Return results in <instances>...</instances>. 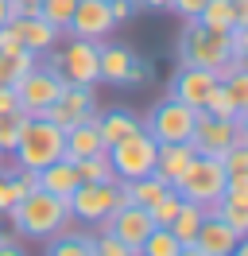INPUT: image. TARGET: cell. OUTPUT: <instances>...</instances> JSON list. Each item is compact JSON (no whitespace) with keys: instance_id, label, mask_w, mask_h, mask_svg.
Masks as SVG:
<instances>
[{"instance_id":"cell-18","label":"cell","mask_w":248,"mask_h":256,"mask_svg":"<svg viewBox=\"0 0 248 256\" xmlns=\"http://www.w3.org/2000/svg\"><path fill=\"white\" fill-rule=\"evenodd\" d=\"M93 152H105V140H101V132H97V116H90V120H82V124L66 128V140H62V160H86V156H93Z\"/></svg>"},{"instance_id":"cell-47","label":"cell","mask_w":248,"mask_h":256,"mask_svg":"<svg viewBox=\"0 0 248 256\" xmlns=\"http://www.w3.org/2000/svg\"><path fill=\"white\" fill-rule=\"evenodd\" d=\"M178 256H202V252L194 248V244H182V252H178Z\"/></svg>"},{"instance_id":"cell-2","label":"cell","mask_w":248,"mask_h":256,"mask_svg":"<svg viewBox=\"0 0 248 256\" xmlns=\"http://www.w3.org/2000/svg\"><path fill=\"white\" fill-rule=\"evenodd\" d=\"M62 140L66 132L58 124H50L46 116H28V124L16 140L12 156H16V167H28V171H43L46 163L62 160Z\"/></svg>"},{"instance_id":"cell-28","label":"cell","mask_w":248,"mask_h":256,"mask_svg":"<svg viewBox=\"0 0 248 256\" xmlns=\"http://www.w3.org/2000/svg\"><path fill=\"white\" fill-rule=\"evenodd\" d=\"M46 256H93V237H86V233H62L58 237L54 233Z\"/></svg>"},{"instance_id":"cell-14","label":"cell","mask_w":248,"mask_h":256,"mask_svg":"<svg viewBox=\"0 0 248 256\" xmlns=\"http://www.w3.org/2000/svg\"><path fill=\"white\" fill-rule=\"evenodd\" d=\"M112 28H116V24H112V12H108V0H78L66 32L78 35V39H93V43H101V39L112 35Z\"/></svg>"},{"instance_id":"cell-20","label":"cell","mask_w":248,"mask_h":256,"mask_svg":"<svg viewBox=\"0 0 248 256\" xmlns=\"http://www.w3.org/2000/svg\"><path fill=\"white\" fill-rule=\"evenodd\" d=\"M78 182H82V178H78V167L70 160H54V163H46L43 171H39V190L58 194V198H70Z\"/></svg>"},{"instance_id":"cell-32","label":"cell","mask_w":248,"mask_h":256,"mask_svg":"<svg viewBox=\"0 0 248 256\" xmlns=\"http://www.w3.org/2000/svg\"><path fill=\"white\" fill-rule=\"evenodd\" d=\"M210 214H214V218H221V222L229 225V229H232L240 240L248 237V206H225V202H217Z\"/></svg>"},{"instance_id":"cell-35","label":"cell","mask_w":248,"mask_h":256,"mask_svg":"<svg viewBox=\"0 0 248 256\" xmlns=\"http://www.w3.org/2000/svg\"><path fill=\"white\" fill-rule=\"evenodd\" d=\"M221 202L225 206H248V175H225Z\"/></svg>"},{"instance_id":"cell-13","label":"cell","mask_w":248,"mask_h":256,"mask_svg":"<svg viewBox=\"0 0 248 256\" xmlns=\"http://www.w3.org/2000/svg\"><path fill=\"white\" fill-rule=\"evenodd\" d=\"M221 82V74L217 70H206V66H186L182 62V70L174 74V82H170V97L174 101H182L186 109H198L202 112V105H206V97L214 94V86Z\"/></svg>"},{"instance_id":"cell-1","label":"cell","mask_w":248,"mask_h":256,"mask_svg":"<svg viewBox=\"0 0 248 256\" xmlns=\"http://www.w3.org/2000/svg\"><path fill=\"white\" fill-rule=\"evenodd\" d=\"M8 218H12L20 237L46 240V237H54V233H62L70 225V206H66V198H58V194L31 190L8 210Z\"/></svg>"},{"instance_id":"cell-37","label":"cell","mask_w":248,"mask_h":256,"mask_svg":"<svg viewBox=\"0 0 248 256\" xmlns=\"http://www.w3.org/2000/svg\"><path fill=\"white\" fill-rule=\"evenodd\" d=\"M225 47H229V62H240L244 66V54H248V28H232L225 35Z\"/></svg>"},{"instance_id":"cell-3","label":"cell","mask_w":248,"mask_h":256,"mask_svg":"<svg viewBox=\"0 0 248 256\" xmlns=\"http://www.w3.org/2000/svg\"><path fill=\"white\" fill-rule=\"evenodd\" d=\"M178 198L186 202H198L206 214L221 202V190H225V167H221V156H194L190 167L170 182Z\"/></svg>"},{"instance_id":"cell-15","label":"cell","mask_w":248,"mask_h":256,"mask_svg":"<svg viewBox=\"0 0 248 256\" xmlns=\"http://www.w3.org/2000/svg\"><path fill=\"white\" fill-rule=\"evenodd\" d=\"M101 229H108V233H112V237H120L132 252H140V244H144V237L155 229V222H152V214H148L144 206H132V202H128V206H116V210H112Z\"/></svg>"},{"instance_id":"cell-31","label":"cell","mask_w":248,"mask_h":256,"mask_svg":"<svg viewBox=\"0 0 248 256\" xmlns=\"http://www.w3.org/2000/svg\"><path fill=\"white\" fill-rule=\"evenodd\" d=\"M74 4L78 0H43V4H39V16H43L50 28L66 32V28H70V16H74Z\"/></svg>"},{"instance_id":"cell-34","label":"cell","mask_w":248,"mask_h":256,"mask_svg":"<svg viewBox=\"0 0 248 256\" xmlns=\"http://www.w3.org/2000/svg\"><path fill=\"white\" fill-rule=\"evenodd\" d=\"M221 167L225 175H248V144H229L221 152Z\"/></svg>"},{"instance_id":"cell-7","label":"cell","mask_w":248,"mask_h":256,"mask_svg":"<svg viewBox=\"0 0 248 256\" xmlns=\"http://www.w3.org/2000/svg\"><path fill=\"white\" fill-rule=\"evenodd\" d=\"M248 112H240L236 120H221V116H210V112H198L194 120V132H190V144L198 156H221L229 144H248Z\"/></svg>"},{"instance_id":"cell-11","label":"cell","mask_w":248,"mask_h":256,"mask_svg":"<svg viewBox=\"0 0 248 256\" xmlns=\"http://www.w3.org/2000/svg\"><path fill=\"white\" fill-rule=\"evenodd\" d=\"M97 70H101V82H108V86H140L148 78V66L136 58V50L116 47V43L97 47Z\"/></svg>"},{"instance_id":"cell-43","label":"cell","mask_w":248,"mask_h":256,"mask_svg":"<svg viewBox=\"0 0 248 256\" xmlns=\"http://www.w3.org/2000/svg\"><path fill=\"white\" fill-rule=\"evenodd\" d=\"M8 109H20V101H16V86H0V112Z\"/></svg>"},{"instance_id":"cell-17","label":"cell","mask_w":248,"mask_h":256,"mask_svg":"<svg viewBox=\"0 0 248 256\" xmlns=\"http://www.w3.org/2000/svg\"><path fill=\"white\" fill-rule=\"evenodd\" d=\"M236 244H240V237H236L221 218H214V214H206V218H202L198 237H194V248H198L202 256H229Z\"/></svg>"},{"instance_id":"cell-6","label":"cell","mask_w":248,"mask_h":256,"mask_svg":"<svg viewBox=\"0 0 248 256\" xmlns=\"http://www.w3.org/2000/svg\"><path fill=\"white\" fill-rule=\"evenodd\" d=\"M105 156H108V163H112V175L120 178V182H132V178L152 175V167H155V140L144 132V128H136L132 136L108 144Z\"/></svg>"},{"instance_id":"cell-21","label":"cell","mask_w":248,"mask_h":256,"mask_svg":"<svg viewBox=\"0 0 248 256\" xmlns=\"http://www.w3.org/2000/svg\"><path fill=\"white\" fill-rule=\"evenodd\" d=\"M194 20H198L206 32L229 35L232 28H236V8H232V0H206V4H202V12Z\"/></svg>"},{"instance_id":"cell-5","label":"cell","mask_w":248,"mask_h":256,"mask_svg":"<svg viewBox=\"0 0 248 256\" xmlns=\"http://www.w3.org/2000/svg\"><path fill=\"white\" fill-rule=\"evenodd\" d=\"M178 58H182L186 66H206V70H217V74H225L232 66L229 62V47H225V35L206 32L198 20H186L182 43H178Z\"/></svg>"},{"instance_id":"cell-10","label":"cell","mask_w":248,"mask_h":256,"mask_svg":"<svg viewBox=\"0 0 248 256\" xmlns=\"http://www.w3.org/2000/svg\"><path fill=\"white\" fill-rule=\"evenodd\" d=\"M66 206H70V218L101 229L105 218L116 210V182H78L74 194L66 198Z\"/></svg>"},{"instance_id":"cell-23","label":"cell","mask_w":248,"mask_h":256,"mask_svg":"<svg viewBox=\"0 0 248 256\" xmlns=\"http://www.w3.org/2000/svg\"><path fill=\"white\" fill-rule=\"evenodd\" d=\"M124 190H128V202L132 206H144V210H152L163 194L170 190L167 182L159 175H144V178H132V182H124Z\"/></svg>"},{"instance_id":"cell-16","label":"cell","mask_w":248,"mask_h":256,"mask_svg":"<svg viewBox=\"0 0 248 256\" xmlns=\"http://www.w3.org/2000/svg\"><path fill=\"white\" fill-rule=\"evenodd\" d=\"M12 32L20 35V43L31 50V54H50V47H58V28H50L43 16H16L8 20Z\"/></svg>"},{"instance_id":"cell-44","label":"cell","mask_w":248,"mask_h":256,"mask_svg":"<svg viewBox=\"0 0 248 256\" xmlns=\"http://www.w3.org/2000/svg\"><path fill=\"white\" fill-rule=\"evenodd\" d=\"M0 256H24V248H20L12 237H4V233H0Z\"/></svg>"},{"instance_id":"cell-26","label":"cell","mask_w":248,"mask_h":256,"mask_svg":"<svg viewBox=\"0 0 248 256\" xmlns=\"http://www.w3.org/2000/svg\"><path fill=\"white\" fill-rule=\"evenodd\" d=\"M182 252V244H178V237L170 233L167 225H155L152 233L144 237V244H140L136 256H178Z\"/></svg>"},{"instance_id":"cell-19","label":"cell","mask_w":248,"mask_h":256,"mask_svg":"<svg viewBox=\"0 0 248 256\" xmlns=\"http://www.w3.org/2000/svg\"><path fill=\"white\" fill-rule=\"evenodd\" d=\"M194 156H198V152H194L190 140H182V144H155V167H152V175H159L170 186V182L190 167Z\"/></svg>"},{"instance_id":"cell-40","label":"cell","mask_w":248,"mask_h":256,"mask_svg":"<svg viewBox=\"0 0 248 256\" xmlns=\"http://www.w3.org/2000/svg\"><path fill=\"white\" fill-rule=\"evenodd\" d=\"M16 186H20V194H31L39 190V171H28V167H16Z\"/></svg>"},{"instance_id":"cell-30","label":"cell","mask_w":248,"mask_h":256,"mask_svg":"<svg viewBox=\"0 0 248 256\" xmlns=\"http://www.w3.org/2000/svg\"><path fill=\"white\" fill-rule=\"evenodd\" d=\"M202 112H210V116H221V120H236L240 112H248V109H236V101L229 97V90L217 82L214 86V94L206 97V105H202Z\"/></svg>"},{"instance_id":"cell-8","label":"cell","mask_w":248,"mask_h":256,"mask_svg":"<svg viewBox=\"0 0 248 256\" xmlns=\"http://www.w3.org/2000/svg\"><path fill=\"white\" fill-rule=\"evenodd\" d=\"M194 120H198V109H186L182 101L163 97V101L148 112L144 132L152 136L155 144H182V140H190V132H194Z\"/></svg>"},{"instance_id":"cell-12","label":"cell","mask_w":248,"mask_h":256,"mask_svg":"<svg viewBox=\"0 0 248 256\" xmlns=\"http://www.w3.org/2000/svg\"><path fill=\"white\" fill-rule=\"evenodd\" d=\"M43 116L50 120V124H58L62 132L74 128V124H82V120H90V116H97L93 90H86V86H66V90L58 94V101H54Z\"/></svg>"},{"instance_id":"cell-41","label":"cell","mask_w":248,"mask_h":256,"mask_svg":"<svg viewBox=\"0 0 248 256\" xmlns=\"http://www.w3.org/2000/svg\"><path fill=\"white\" fill-rule=\"evenodd\" d=\"M202 4H206V0H170L167 12H178L182 20H194V16L202 12Z\"/></svg>"},{"instance_id":"cell-45","label":"cell","mask_w":248,"mask_h":256,"mask_svg":"<svg viewBox=\"0 0 248 256\" xmlns=\"http://www.w3.org/2000/svg\"><path fill=\"white\" fill-rule=\"evenodd\" d=\"M136 8H152V12H167L170 0H136Z\"/></svg>"},{"instance_id":"cell-42","label":"cell","mask_w":248,"mask_h":256,"mask_svg":"<svg viewBox=\"0 0 248 256\" xmlns=\"http://www.w3.org/2000/svg\"><path fill=\"white\" fill-rule=\"evenodd\" d=\"M24 43H20V35L12 32V24H4L0 28V50H20Z\"/></svg>"},{"instance_id":"cell-4","label":"cell","mask_w":248,"mask_h":256,"mask_svg":"<svg viewBox=\"0 0 248 256\" xmlns=\"http://www.w3.org/2000/svg\"><path fill=\"white\" fill-rule=\"evenodd\" d=\"M97 47L101 43H93V39H70L66 47H50L54 50V58H50V70H58V78L66 86H86L93 90L97 82H101V70H97Z\"/></svg>"},{"instance_id":"cell-9","label":"cell","mask_w":248,"mask_h":256,"mask_svg":"<svg viewBox=\"0 0 248 256\" xmlns=\"http://www.w3.org/2000/svg\"><path fill=\"white\" fill-rule=\"evenodd\" d=\"M62 90H66V82L58 78V70L35 62L24 78L16 82V101H20V109L28 112V116H43V112L58 101Z\"/></svg>"},{"instance_id":"cell-39","label":"cell","mask_w":248,"mask_h":256,"mask_svg":"<svg viewBox=\"0 0 248 256\" xmlns=\"http://www.w3.org/2000/svg\"><path fill=\"white\" fill-rule=\"evenodd\" d=\"M108 12H112V24H128L136 16V0H108Z\"/></svg>"},{"instance_id":"cell-38","label":"cell","mask_w":248,"mask_h":256,"mask_svg":"<svg viewBox=\"0 0 248 256\" xmlns=\"http://www.w3.org/2000/svg\"><path fill=\"white\" fill-rule=\"evenodd\" d=\"M20 198H24V194H20V186H16V178L12 175H0V214H8Z\"/></svg>"},{"instance_id":"cell-27","label":"cell","mask_w":248,"mask_h":256,"mask_svg":"<svg viewBox=\"0 0 248 256\" xmlns=\"http://www.w3.org/2000/svg\"><path fill=\"white\" fill-rule=\"evenodd\" d=\"M78 178L82 182H116V175H112V163H108L105 152H93V156H86V160H78Z\"/></svg>"},{"instance_id":"cell-36","label":"cell","mask_w":248,"mask_h":256,"mask_svg":"<svg viewBox=\"0 0 248 256\" xmlns=\"http://www.w3.org/2000/svg\"><path fill=\"white\" fill-rule=\"evenodd\" d=\"M93 256H136V252H132L120 237H112L108 229H101V233H97V240H93Z\"/></svg>"},{"instance_id":"cell-33","label":"cell","mask_w":248,"mask_h":256,"mask_svg":"<svg viewBox=\"0 0 248 256\" xmlns=\"http://www.w3.org/2000/svg\"><path fill=\"white\" fill-rule=\"evenodd\" d=\"M178 206H182V198H178V194H174V186H170V190L163 194V198H159L148 214H152L155 225H170V222H174V214H178Z\"/></svg>"},{"instance_id":"cell-46","label":"cell","mask_w":248,"mask_h":256,"mask_svg":"<svg viewBox=\"0 0 248 256\" xmlns=\"http://www.w3.org/2000/svg\"><path fill=\"white\" fill-rule=\"evenodd\" d=\"M8 20H12V12H8V0H0V28H4Z\"/></svg>"},{"instance_id":"cell-22","label":"cell","mask_w":248,"mask_h":256,"mask_svg":"<svg viewBox=\"0 0 248 256\" xmlns=\"http://www.w3.org/2000/svg\"><path fill=\"white\" fill-rule=\"evenodd\" d=\"M136 128H144L132 116V112H124V109H112V112H97V132H101V140L108 144H116V140H124V136H132Z\"/></svg>"},{"instance_id":"cell-24","label":"cell","mask_w":248,"mask_h":256,"mask_svg":"<svg viewBox=\"0 0 248 256\" xmlns=\"http://www.w3.org/2000/svg\"><path fill=\"white\" fill-rule=\"evenodd\" d=\"M202 218H206V210H202L198 202H186V198H182V206H178V214H174V222H170L167 229L178 237V244H194Z\"/></svg>"},{"instance_id":"cell-25","label":"cell","mask_w":248,"mask_h":256,"mask_svg":"<svg viewBox=\"0 0 248 256\" xmlns=\"http://www.w3.org/2000/svg\"><path fill=\"white\" fill-rule=\"evenodd\" d=\"M35 62H39V54H31L28 47H20V50H0V86H16V82L24 78Z\"/></svg>"},{"instance_id":"cell-29","label":"cell","mask_w":248,"mask_h":256,"mask_svg":"<svg viewBox=\"0 0 248 256\" xmlns=\"http://www.w3.org/2000/svg\"><path fill=\"white\" fill-rule=\"evenodd\" d=\"M24 124H28V112L24 109L0 112V156H12V148H16V140H20Z\"/></svg>"},{"instance_id":"cell-48","label":"cell","mask_w":248,"mask_h":256,"mask_svg":"<svg viewBox=\"0 0 248 256\" xmlns=\"http://www.w3.org/2000/svg\"><path fill=\"white\" fill-rule=\"evenodd\" d=\"M229 256H248V248H244V240H240V244H236V248H232Z\"/></svg>"}]
</instances>
